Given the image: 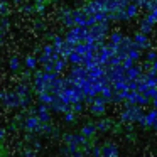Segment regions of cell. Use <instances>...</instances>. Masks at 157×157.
Masks as SVG:
<instances>
[{
  "label": "cell",
  "instance_id": "1",
  "mask_svg": "<svg viewBox=\"0 0 157 157\" xmlns=\"http://www.w3.org/2000/svg\"><path fill=\"white\" fill-rule=\"evenodd\" d=\"M133 42H135V44L139 46L140 49H144V48H147V46H149V39H147V36L144 34V32L137 34L135 37H133Z\"/></svg>",
  "mask_w": 157,
  "mask_h": 157
},
{
  "label": "cell",
  "instance_id": "2",
  "mask_svg": "<svg viewBox=\"0 0 157 157\" xmlns=\"http://www.w3.org/2000/svg\"><path fill=\"white\" fill-rule=\"evenodd\" d=\"M95 128H96L95 125H85V127H83V130H81V135H83V137L93 135V133H95Z\"/></svg>",
  "mask_w": 157,
  "mask_h": 157
}]
</instances>
